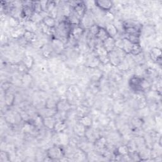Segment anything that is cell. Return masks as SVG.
I'll return each instance as SVG.
<instances>
[{"label":"cell","mask_w":162,"mask_h":162,"mask_svg":"<svg viewBox=\"0 0 162 162\" xmlns=\"http://www.w3.org/2000/svg\"><path fill=\"white\" fill-rule=\"evenodd\" d=\"M47 155H48V157H49L53 160H58L59 159L61 160L62 158H64V153L61 148L57 146L50 148L48 151H47Z\"/></svg>","instance_id":"6da1fadb"},{"label":"cell","mask_w":162,"mask_h":162,"mask_svg":"<svg viewBox=\"0 0 162 162\" xmlns=\"http://www.w3.org/2000/svg\"><path fill=\"white\" fill-rule=\"evenodd\" d=\"M103 46L108 53L115 49V40L113 37H108L103 42Z\"/></svg>","instance_id":"7a4b0ae2"},{"label":"cell","mask_w":162,"mask_h":162,"mask_svg":"<svg viewBox=\"0 0 162 162\" xmlns=\"http://www.w3.org/2000/svg\"><path fill=\"white\" fill-rule=\"evenodd\" d=\"M95 5L104 11H109L112 8L113 3L108 0H99L95 1Z\"/></svg>","instance_id":"3957f363"},{"label":"cell","mask_w":162,"mask_h":162,"mask_svg":"<svg viewBox=\"0 0 162 162\" xmlns=\"http://www.w3.org/2000/svg\"><path fill=\"white\" fill-rule=\"evenodd\" d=\"M71 108L70 103L67 100H61L58 102L57 104V112H66L69 111Z\"/></svg>","instance_id":"277c9868"},{"label":"cell","mask_w":162,"mask_h":162,"mask_svg":"<svg viewBox=\"0 0 162 162\" xmlns=\"http://www.w3.org/2000/svg\"><path fill=\"white\" fill-rule=\"evenodd\" d=\"M54 117V116L43 117V125L46 127L47 129L53 130L54 124L57 122L56 118Z\"/></svg>","instance_id":"5b68a950"},{"label":"cell","mask_w":162,"mask_h":162,"mask_svg":"<svg viewBox=\"0 0 162 162\" xmlns=\"http://www.w3.org/2000/svg\"><path fill=\"white\" fill-rule=\"evenodd\" d=\"M87 128L85 127L79 122L75 125L74 127V131L75 134L79 137H84L86 134Z\"/></svg>","instance_id":"8992f818"},{"label":"cell","mask_w":162,"mask_h":162,"mask_svg":"<svg viewBox=\"0 0 162 162\" xmlns=\"http://www.w3.org/2000/svg\"><path fill=\"white\" fill-rule=\"evenodd\" d=\"M134 44L132 43V42L128 39L127 38H124V39H122V48L123 52H124L126 54H130L131 51L133 49Z\"/></svg>","instance_id":"52a82bcc"},{"label":"cell","mask_w":162,"mask_h":162,"mask_svg":"<svg viewBox=\"0 0 162 162\" xmlns=\"http://www.w3.org/2000/svg\"><path fill=\"white\" fill-rule=\"evenodd\" d=\"M150 57L153 61L158 62L161 60V51L158 48H153L150 52Z\"/></svg>","instance_id":"ba28073f"},{"label":"cell","mask_w":162,"mask_h":162,"mask_svg":"<svg viewBox=\"0 0 162 162\" xmlns=\"http://www.w3.org/2000/svg\"><path fill=\"white\" fill-rule=\"evenodd\" d=\"M67 127V125L65 122L62 120L57 121L56 123L54 124L53 130L56 133H60L65 130Z\"/></svg>","instance_id":"9c48e42d"},{"label":"cell","mask_w":162,"mask_h":162,"mask_svg":"<svg viewBox=\"0 0 162 162\" xmlns=\"http://www.w3.org/2000/svg\"><path fill=\"white\" fill-rule=\"evenodd\" d=\"M22 62L24 67L27 70H31L34 65V59L32 57L30 56V55H27V56H25L24 58V59H22Z\"/></svg>","instance_id":"30bf717a"},{"label":"cell","mask_w":162,"mask_h":162,"mask_svg":"<svg viewBox=\"0 0 162 162\" xmlns=\"http://www.w3.org/2000/svg\"><path fill=\"white\" fill-rule=\"evenodd\" d=\"M42 23L51 29L54 28L56 25V21L53 16H46L45 17H44L42 20Z\"/></svg>","instance_id":"8fae6325"},{"label":"cell","mask_w":162,"mask_h":162,"mask_svg":"<svg viewBox=\"0 0 162 162\" xmlns=\"http://www.w3.org/2000/svg\"><path fill=\"white\" fill-rule=\"evenodd\" d=\"M106 31L107 32L108 34L110 37H113L117 34L118 29L115 27V25L112 24H108L106 27Z\"/></svg>","instance_id":"7c38bea8"},{"label":"cell","mask_w":162,"mask_h":162,"mask_svg":"<svg viewBox=\"0 0 162 162\" xmlns=\"http://www.w3.org/2000/svg\"><path fill=\"white\" fill-rule=\"evenodd\" d=\"M79 123L87 129V128L91 127L92 125V120L89 116L84 115L80 117V118L79 119Z\"/></svg>","instance_id":"4fadbf2b"},{"label":"cell","mask_w":162,"mask_h":162,"mask_svg":"<svg viewBox=\"0 0 162 162\" xmlns=\"http://www.w3.org/2000/svg\"><path fill=\"white\" fill-rule=\"evenodd\" d=\"M96 37L100 41L103 42L106 39H107V38L109 37V36H108V33H107V32H106L105 29L100 27L99 31H98V32H97Z\"/></svg>","instance_id":"5bb4252c"},{"label":"cell","mask_w":162,"mask_h":162,"mask_svg":"<svg viewBox=\"0 0 162 162\" xmlns=\"http://www.w3.org/2000/svg\"><path fill=\"white\" fill-rule=\"evenodd\" d=\"M142 79H140L138 77H134L131 78L130 80V84L131 87L135 89H140V84H141Z\"/></svg>","instance_id":"9a60e30c"},{"label":"cell","mask_w":162,"mask_h":162,"mask_svg":"<svg viewBox=\"0 0 162 162\" xmlns=\"http://www.w3.org/2000/svg\"><path fill=\"white\" fill-rule=\"evenodd\" d=\"M74 10L79 16H82L85 14V7L81 3H77L74 7Z\"/></svg>","instance_id":"2e32d148"},{"label":"cell","mask_w":162,"mask_h":162,"mask_svg":"<svg viewBox=\"0 0 162 162\" xmlns=\"http://www.w3.org/2000/svg\"><path fill=\"white\" fill-rule=\"evenodd\" d=\"M24 29L26 31L34 32L36 29V23L31 20L27 21L24 24Z\"/></svg>","instance_id":"e0dca14e"},{"label":"cell","mask_w":162,"mask_h":162,"mask_svg":"<svg viewBox=\"0 0 162 162\" xmlns=\"http://www.w3.org/2000/svg\"><path fill=\"white\" fill-rule=\"evenodd\" d=\"M125 32L128 35L130 36H138L139 35V31L137 28L133 26L127 27L125 29Z\"/></svg>","instance_id":"ac0fdd59"},{"label":"cell","mask_w":162,"mask_h":162,"mask_svg":"<svg viewBox=\"0 0 162 162\" xmlns=\"http://www.w3.org/2000/svg\"><path fill=\"white\" fill-rule=\"evenodd\" d=\"M58 142L59 143L62 145H66L68 143H69V138L67 134H65L63 133H58Z\"/></svg>","instance_id":"d6986e66"},{"label":"cell","mask_w":162,"mask_h":162,"mask_svg":"<svg viewBox=\"0 0 162 162\" xmlns=\"http://www.w3.org/2000/svg\"><path fill=\"white\" fill-rule=\"evenodd\" d=\"M83 32H84V30L82 28H81L80 27H79V26H76L72 30L71 34L74 37L77 38L82 34Z\"/></svg>","instance_id":"ffe728a7"},{"label":"cell","mask_w":162,"mask_h":162,"mask_svg":"<svg viewBox=\"0 0 162 162\" xmlns=\"http://www.w3.org/2000/svg\"><path fill=\"white\" fill-rule=\"evenodd\" d=\"M24 37L25 38V39L27 40V41L33 42V41H35L36 34H34V32L25 31L24 34Z\"/></svg>","instance_id":"44dd1931"},{"label":"cell","mask_w":162,"mask_h":162,"mask_svg":"<svg viewBox=\"0 0 162 162\" xmlns=\"http://www.w3.org/2000/svg\"><path fill=\"white\" fill-rule=\"evenodd\" d=\"M141 52H142V48H141V46H140V44H134L133 48L131 51L130 54L134 55V56H137V55H139Z\"/></svg>","instance_id":"7402d4cb"},{"label":"cell","mask_w":162,"mask_h":162,"mask_svg":"<svg viewBox=\"0 0 162 162\" xmlns=\"http://www.w3.org/2000/svg\"><path fill=\"white\" fill-rule=\"evenodd\" d=\"M118 153L120 155L122 156H126L128 154H129V147H127V146H125V145H123V146H121L118 148Z\"/></svg>","instance_id":"603a6c76"},{"label":"cell","mask_w":162,"mask_h":162,"mask_svg":"<svg viewBox=\"0 0 162 162\" xmlns=\"http://www.w3.org/2000/svg\"><path fill=\"white\" fill-rule=\"evenodd\" d=\"M32 81V78L31 75H29V74H25L23 75L22 78V82L25 86H29V85L31 84Z\"/></svg>","instance_id":"cb8c5ba5"},{"label":"cell","mask_w":162,"mask_h":162,"mask_svg":"<svg viewBox=\"0 0 162 162\" xmlns=\"http://www.w3.org/2000/svg\"><path fill=\"white\" fill-rule=\"evenodd\" d=\"M25 32V30L24 28H21V29H17L15 30L14 31H13L11 33V36L15 37V38H18L22 36H24V33Z\"/></svg>","instance_id":"d4e9b609"},{"label":"cell","mask_w":162,"mask_h":162,"mask_svg":"<svg viewBox=\"0 0 162 162\" xmlns=\"http://www.w3.org/2000/svg\"><path fill=\"white\" fill-rule=\"evenodd\" d=\"M106 144V140L105 138H101L96 140L95 146L99 149L103 148Z\"/></svg>","instance_id":"484cf974"},{"label":"cell","mask_w":162,"mask_h":162,"mask_svg":"<svg viewBox=\"0 0 162 162\" xmlns=\"http://www.w3.org/2000/svg\"><path fill=\"white\" fill-rule=\"evenodd\" d=\"M5 100L6 105L8 106H10L14 103L15 96L14 95H13L12 94H8V95H7L5 96Z\"/></svg>","instance_id":"4316f807"},{"label":"cell","mask_w":162,"mask_h":162,"mask_svg":"<svg viewBox=\"0 0 162 162\" xmlns=\"http://www.w3.org/2000/svg\"><path fill=\"white\" fill-rule=\"evenodd\" d=\"M41 15V14H38V13L36 12L33 13L32 15L31 16V20L36 24L41 22V20H43V18H42V16Z\"/></svg>","instance_id":"83f0119b"},{"label":"cell","mask_w":162,"mask_h":162,"mask_svg":"<svg viewBox=\"0 0 162 162\" xmlns=\"http://www.w3.org/2000/svg\"><path fill=\"white\" fill-rule=\"evenodd\" d=\"M34 125L37 127H40L41 125H43V117L40 115L37 116L34 120Z\"/></svg>","instance_id":"f1b7e54d"},{"label":"cell","mask_w":162,"mask_h":162,"mask_svg":"<svg viewBox=\"0 0 162 162\" xmlns=\"http://www.w3.org/2000/svg\"><path fill=\"white\" fill-rule=\"evenodd\" d=\"M9 25L12 27V28H15L16 27H18V25H19V20L14 17V16H11V17L9 20Z\"/></svg>","instance_id":"f546056e"},{"label":"cell","mask_w":162,"mask_h":162,"mask_svg":"<svg viewBox=\"0 0 162 162\" xmlns=\"http://www.w3.org/2000/svg\"><path fill=\"white\" fill-rule=\"evenodd\" d=\"M118 67L121 70H123V71H126L127 70L129 69V63H128V62H125V60H122L120 64H119Z\"/></svg>","instance_id":"4dcf8cb0"},{"label":"cell","mask_w":162,"mask_h":162,"mask_svg":"<svg viewBox=\"0 0 162 162\" xmlns=\"http://www.w3.org/2000/svg\"><path fill=\"white\" fill-rule=\"evenodd\" d=\"M100 27L97 26V25H92V26L90 27V32H91V33L92 34V35L96 36V34H97V32H98V31H99Z\"/></svg>","instance_id":"1f68e13d"}]
</instances>
